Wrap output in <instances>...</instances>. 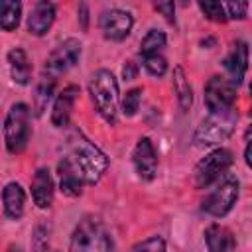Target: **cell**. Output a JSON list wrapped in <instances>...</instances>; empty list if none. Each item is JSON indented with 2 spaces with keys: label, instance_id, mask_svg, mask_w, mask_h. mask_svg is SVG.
Listing matches in <instances>:
<instances>
[{
  "label": "cell",
  "instance_id": "obj_23",
  "mask_svg": "<svg viewBox=\"0 0 252 252\" xmlns=\"http://www.w3.org/2000/svg\"><path fill=\"white\" fill-rule=\"evenodd\" d=\"M165 43H167L165 32L152 28V30L142 37V41H140V55H142V57L158 55V53H161V49L165 47Z\"/></svg>",
  "mask_w": 252,
  "mask_h": 252
},
{
  "label": "cell",
  "instance_id": "obj_4",
  "mask_svg": "<svg viewBox=\"0 0 252 252\" xmlns=\"http://www.w3.org/2000/svg\"><path fill=\"white\" fill-rule=\"evenodd\" d=\"M236 122H238V112L234 108L226 112H209V116H205L193 132L195 146L211 148V146H219L220 142H226L234 134Z\"/></svg>",
  "mask_w": 252,
  "mask_h": 252
},
{
  "label": "cell",
  "instance_id": "obj_19",
  "mask_svg": "<svg viewBox=\"0 0 252 252\" xmlns=\"http://www.w3.org/2000/svg\"><path fill=\"white\" fill-rule=\"evenodd\" d=\"M8 69H10V77L16 85H30L32 79V63L28 53L22 47H12L8 51Z\"/></svg>",
  "mask_w": 252,
  "mask_h": 252
},
{
  "label": "cell",
  "instance_id": "obj_14",
  "mask_svg": "<svg viewBox=\"0 0 252 252\" xmlns=\"http://www.w3.org/2000/svg\"><path fill=\"white\" fill-rule=\"evenodd\" d=\"M53 195H55V181L51 177V171L47 167H39L32 179V199L35 207L41 211L49 209L53 205Z\"/></svg>",
  "mask_w": 252,
  "mask_h": 252
},
{
  "label": "cell",
  "instance_id": "obj_27",
  "mask_svg": "<svg viewBox=\"0 0 252 252\" xmlns=\"http://www.w3.org/2000/svg\"><path fill=\"white\" fill-rule=\"evenodd\" d=\"M132 252H165V240L161 236H150L142 242H138Z\"/></svg>",
  "mask_w": 252,
  "mask_h": 252
},
{
  "label": "cell",
  "instance_id": "obj_15",
  "mask_svg": "<svg viewBox=\"0 0 252 252\" xmlns=\"http://www.w3.org/2000/svg\"><path fill=\"white\" fill-rule=\"evenodd\" d=\"M55 14H57V8L53 2H47V0L35 2L28 16V32L37 37L45 35L55 22Z\"/></svg>",
  "mask_w": 252,
  "mask_h": 252
},
{
  "label": "cell",
  "instance_id": "obj_22",
  "mask_svg": "<svg viewBox=\"0 0 252 252\" xmlns=\"http://www.w3.org/2000/svg\"><path fill=\"white\" fill-rule=\"evenodd\" d=\"M22 20V2L18 0H0V30L14 32Z\"/></svg>",
  "mask_w": 252,
  "mask_h": 252
},
{
  "label": "cell",
  "instance_id": "obj_21",
  "mask_svg": "<svg viewBox=\"0 0 252 252\" xmlns=\"http://www.w3.org/2000/svg\"><path fill=\"white\" fill-rule=\"evenodd\" d=\"M55 77L49 75V73H41L37 85H35V94H33V110L37 116L43 114V110L47 108V102L51 100L53 93H55Z\"/></svg>",
  "mask_w": 252,
  "mask_h": 252
},
{
  "label": "cell",
  "instance_id": "obj_12",
  "mask_svg": "<svg viewBox=\"0 0 252 252\" xmlns=\"http://www.w3.org/2000/svg\"><path fill=\"white\" fill-rule=\"evenodd\" d=\"M77 96H79L77 85H67V87H63V91H59V94L55 96L53 106H51V124L55 128H67L69 126Z\"/></svg>",
  "mask_w": 252,
  "mask_h": 252
},
{
  "label": "cell",
  "instance_id": "obj_25",
  "mask_svg": "<svg viewBox=\"0 0 252 252\" xmlns=\"http://www.w3.org/2000/svg\"><path fill=\"white\" fill-rule=\"evenodd\" d=\"M199 10L205 14L207 20L211 22H217V24H224L228 18H226V12H224V6L222 2H215V0H201L199 2Z\"/></svg>",
  "mask_w": 252,
  "mask_h": 252
},
{
  "label": "cell",
  "instance_id": "obj_32",
  "mask_svg": "<svg viewBox=\"0 0 252 252\" xmlns=\"http://www.w3.org/2000/svg\"><path fill=\"white\" fill-rule=\"evenodd\" d=\"M79 22H81V28L87 32L89 30V6L85 2L79 4Z\"/></svg>",
  "mask_w": 252,
  "mask_h": 252
},
{
  "label": "cell",
  "instance_id": "obj_6",
  "mask_svg": "<svg viewBox=\"0 0 252 252\" xmlns=\"http://www.w3.org/2000/svg\"><path fill=\"white\" fill-rule=\"evenodd\" d=\"M232 161H234V158L228 148H215L213 152H209L205 158H201L197 161V165L193 169L195 187L205 189V187L213 185L215 181H219L222 175H226Z\"/></svg>",
  "mask_w": 252,
  "mask_h": 252
},
{
  "label": "cell",
  "instance_id": "obj_30",
  "mask_svg": "<svg viewBox=\"0 0 252 252\" xmlns=\"http://www.w3.org/2000/svg\"><path fill=\"white\" fill-rule=\"evenodd\" d=\"M154 8H156L161 16H165L167 22H171V24L175 22V4H173V2H156Z\"/></svg>",
  "mask_w": 252,
  "mask_h": 252
},
{
  "label": "cell",
  "instance_id": "obj_24",
  "mask_svg": "<svg viewBox=\"0 0 252 252\" xmlns=\"http://www.w3.org/2000/svg\"><path fill=\"white\" fill-rule=\"evenodd\" d=\"M142 94H144V89L142 87H134V89H130L124 96H122V100H120V110H122V114L124 116H134L136 112H138V108H140V102H142Z\"/></svg>",
  "mask_w": 252,
  "mask_h": 252
},
{
  "label": "cell",
  "instance_id": "obj_20",
  "mask_svg": "<svg viewBox=\"0 0 252 252\" xmlns=\"http://www.w3.org/2000/svg\"><path fill=\"white\" fill-rule=\"evenodd\" d=\"M171 85H173V93L177 96V102H179V108L183 112H187L191 106H193V89H191V83L187 79V73L181 65H175L173 67V75H171Z\"/></svg>",
  "mask_w": 252,
  "mask_h": 252
},
{
  "label": "cell",
  "instance_id": "obj_8",
  "mask_svg": "<svg viewBox=\"0 0 252 252\" xmlns=\"http://www.w3.org/2000/svg\"><path fill=\"white\" fill-rule=\"evenodd\" d=\"M203 100L209 112L232 110L236 102V85L222 75H213L205 85Z\"/></svg>",
  "mask_w": 252,
  "mask_h": 252
},
{
  "label": "cell",
  "instance_id": "obj_29",
  "mask_svg": "<svg viewBox=\"0 0 252 252\" xmlns=\"http://www.w3.org/2000/svg\"><path fill=\"white\" fill-rule=\"evenodd\" d=\"M33 250H35V252H45V250H49V246H47V230H45V226H37V228H35Z\"/></svg>",
  "mask_w": 252,
  "mask_h": 252
},
{
  "label": "cell",
  "instance_id": "obj_11",
  "mask_svg": "<svg viewBox=\"0 0 252 252\" xmlns=\"http://www.w3.org/2000/svg\"><path fill=\"white\" fill-rule=\"evenodd\" d=\"M132 163H134V169L142 181H152L158 175L159 159H158L156 146L148 136H144L136 142L134 152H132Z\"/></svg>",
  "mask_w": 252,
  "mask_h": 252
},
{
  "label": "cell",
  "instance_id": "obj_16",
  "mask_svg": "<svg viewBox=\"0 0 252 252\" xmlns=\"http://www.w3.org/2000/svg\"><path fill=\"white\" fill-rule=\"evenodd\" d=\"M203 238H205V246L209 252H234L236 250V238L232 230L224 224H219V222L209 224L203 232Z\"/></svg>",
  "mask_w": 252,
  "mask_h": 252
},
{
  "label": "cell",
  "instance_id": "obj_31",
  "mask_svg": "<svg viewBox=\"0 0 252 252\" xmlns=\"http://www.w3.org/2000/svg\"><path fill=\"white\" fill-rule=\"evenodd\" d=\"M136 75H138V65L134 61H126L122 67V77L126 81H132V79H136Z\"/></svg>",
  "mask_w": 252,
  "mask_h": 252
},
{
  "label": "cell",
  "instance_id": "obj_2",
  "mask_svg": "<svg viewBox=\"0 0 252 252\" xmlns=\"http://www.w3.org/2000/svg\"><path fill=\"white\" fill-rule=\"evenodd\" d=\"M89 94L100 118L106 124L114 126L118 122V110H120V91L114 73L108 69L94 71L89 81Z\"/></svg>",
  "mask_w": 252,
  "mask_h": 252
},
{
  "label": "cell",
  "instance_id": "obj_35",
  "mask_svg": "<svg viewBox=\"0 0 252 252\" xmlns=\"http://www.w3.org/2000/svg\"><path fill=\"white\" fill-rule=\"evenodd\" d=\"M45 252H57V250H51V248H49V250H45Z\"/></svg>",
  "mask_w": 252,
  "mask_h": 252
},
{
  "label": "cell",
  "instance_id": "obj_34",
  "mask_svg": "<svg viewBox=\"0 0 252 252\" xmlns=\"http://www.w3.org/2000/svg\"><path fill=\"white\" fill-rule=\"evenodd\" d=\"M8 252H22V248H20V246H10Z\"/></svg>",
  "mask_w": 252,
  "mask_h": 252
},
{
  "label": "cell",
  "instance_id": "obj_33",
  "mask_svg": "<svg viewBox=\"0 0 252 252\" xmlns=\"http://www.w3.org/2000/svg\"><path fill=\"white\" fill-rule=\"evenodd\" d=\"M244 161L250 167V126L246 128V134H244Z\"/></svg>",
  "mask_w": 252,
  "mask_h": 252
},
{
  "label": "cell",
  "instance_id": "obj_18",
  "mask_svg": "<svg viewBox=\"0 0 252 252\" xmlns=\"http://www.w3.org/2000/svg\"><path fill=\"white\" fill-rule=\"evenodd\" d=\"M57 175H59V189L67 197H79L83 193L85 181L79 175V171L71 165L67 158H61L57 163Z\"/></svg>",
  "mask_w": 252,
  "mask_h": 252
},
{
  "label": "cell",
  "instance_id": "obj_17",
  "mask_svg": "<svg viewBox=\"0 0 252 252\" xmlns=\"http://www.w3.org/2000/svg\"><path fill=\"white\" fill-rule=\"evenodd\" d=\"M2 209L10 220H20L26 209V191L18 181H10L2 189Z\"/></svg>",
  "mask_w": 252,
  "mask_h": 252
},
{
  "label": "cell",
  "instance_id": "obj_1",
  "mask_svg": "<svg viewBox=\"0 0 252 252\" xmlns=\"http://www.w3.org/2000/svg\"><path fill=\"white\" fill-rule=\"evenodd\" d=\"M67 146H69V154L65 156L71 165L79 171V175L83 177L85 185H94L102 179V175L108 169V158L106 154L93 144L81 130H73L67 138Z\"/></svg>",
  "mask_w": 252,
  "mask_h": 252
},
{
  "label": "cell",
  "instance_id": "obj_13",
  "mask_svg": "<svg viewBox=\"0 0 252 252\" xmlns=\"http://www.w3.org/2000/svg\"><path fill=\"white\" fill-rule=\"evenodd\" d=\"M222 65H224V69H226V73H228L226 79L238 87V85L244 81L246 71H248V43L242 41V39H238V41L232 45L230 53L224 57Z\"/></svg>",
  "mask_w": 252,
  "mask_h": 252
},
{
  "label": "cell",
  "instance_id": "obj_7",
  "mask_svg": "<svg viewBox=\"0 0 252 252\" xmlns=\"http://www.w3.org/2000/svg\"><path fill=\"white\" fill-rule=\"evenodd\" d=\"M238 195H240L238 179L226 173V175L220 177V181L215 185V189H211L209 195L203 199L201 209L207 215H211L215 219H220V217H224L232 211V207L238 201Z\"/></svg>",
  "mask_w": 252,
  "mask_h": 252
},
{
  "label": "cell",
  "instance_id": "obj_9",
  "mask_svg": "<svg viewBox=\"0 0 252 252\" xmlns=\"http://www.w3.org/2000/svg\"><path fill=\"white\" fill-rule=\"evenodd\" d=\"M81 51H83V45L79 39L75 37H67L63 39L61 43H57L53 47V51L49 53L47 61H45V73L53 75L55 79L63 73H67L69 69H73L79 59H81Z\"/></svg>",
  "mask_w": 252,
  "mask_h": 252
},
{
  "label": "cell",
  "instance_id": "obj_28",
  "mask_svg": "<svg viewBox=\"0 0 252 252\" xmlns=\"http://www.w3.org/2000/svg\"><path fill=\"white\" fill-rule=\"evenodd\" d=\"M222 6L228 20H244L248 16V2H226Z\"/></svg>",
  "mask_w": 252,
  "mask_h": 252
},
{
  "label": "cell",
  "instance_id": "obj_3",
  "mask_svg": "<svg viewBox=\"0 0 252 252\" xmlns=\"http://www.w3.org/2000/svg\"><path fill=\"white\" fill-rule=\"evenodd\" d=\"M69 252H116V244L106 224L98 217L87 215L71 232Z\"/></svg>",
  "mask_w": 252,
  "mask_h": 252
},
{
  "label": "cell",
  "instance_id": "obj_26",
  "mask_svg": "<svg viewBox=\"0 0 252 252\" xmlns=\"http://www.w3.org/2000/svg\"><path fill=\"white\" fill-rule=\"evenodd\" d=\"M142 65H144V69H146V73H148V75L158 77V79H159V77H163V75L167 73V59H165L161 53L142 57Z\"/></svg>",
  "mask_w": 252,
  "mask_h": 252
},
{
  "label": "cell",
  "instance_id": "obj_5",
  "mask_svg": "<svg viewBox=\"0 0 252 252\" xmlns=\"http://www.w3.org/2000/svg\"><path fill=\"white\" fill-rule=\"evenodd\" d=\"M32 110L26 102H14L4 120V144L8 154L18 156L28 148L32 126H30Z\"/></svg>",
  "mask_w": 252,
  "mask_h": 252
},
{
  "label": "cell",
  "instance_id": "obj_10",
  "mask_svg": "<svg viewBox=\"0 0 252 252\" xmlns=\"http://www.w3.org/2000/svg\"><path fill=\"white\" fill-rule=\"evenodd\" d=\"M98 28L106 39L122 41L130 35L132 28H134V16L122 8H110V10H104L100 14Z\"/></svg>",
  "mask_w": 252,
  "mask_h": 252
}]
</instances>
